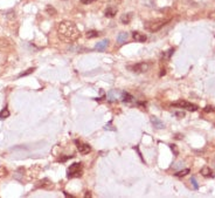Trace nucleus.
Wrapping results in <instances>:
<instances>
[{
  "label": "nucleus",
  "mask_w": 215,
  "mask_h": 198,
  "mask_svg": "<svg viewBox=\"0 0 215 198\" xmlns=\"http://www.w3.org/2000/svg\"><path fill=\"white\" fill-rule=\"evenodd\" d=\"M58 34L63 41H75L80 36V31L70 21H61L58 25Z\"/></svg>",
  "instance_id": "nucleus-1"
},
{
  "label": "nucleus",
  "mask_w": 215,
  "mask_h": 198,
  "mask_svg": "<svg viewBox=\"0 0 215 198\" xmlns=\"http://www.w3.org/2000/svg\"><path fill=\"white\" fill-rule=\"evenodd\" d=\"M170 20L167 19H154V20H151V21H147L146 24H145V28L147 29V31H150V32H158L159 29H161L165 26V25L167 24Z\"/></svg>",
  "instance_id": "nucleus-2"
},
{
  "label": "nucleus",
  "mask_w": 215,
  "mask_h": 198,
  "mask_svg": "<svg viewBox=\"0 0 215 198\" xmlns=\"http://www.w3.org/2000/svg\"><path fill=\"white\" fill-rule=\"evenodd\" d=\"M82 169L83 165L82 163H74L72 164L67 170V177L68 178H74V177H80L82 175Z\"/></svg>",
  "instance_id": "nucleus-3"
},
{
  "label": "nucleus",
  "mask_w": 215,
  "mask_h": 198,
  "mask_svg": "<svg viewBox=\"0 0 215 198\" xmlns=\"http://www.w3.org/2000/svg\"><path fill=\"white\" fill-rule=\"evenodd\" d=\"M172 107L184 108V109L189 110V111H196V110H198V106H196V104H194V103H191V102H188V101H182V100L172 103Z\"/></svg>",
  "instance_id": "nucleus-4"
},
{
  "label": "nucleus",
  "mask_w": 215,
  "mask_h": 198,
  "mask_svg": "<svg viewBox=\"0 0 215 198\" xmlns=\"http://www.w3.org/2000/svg\"><path fill=\"white\" fill-rule=\"evenodd\" d=\"M128 68L133 73H145L147 72V69L150 68V65L146 62H139L136 63V65H132V66H129Z\"/></svg>",
  "instance_id": "nucleus-5"
},
{
  "label": "nucleus",
  "mask_w": 215,
  "mask_h": 198,
  "mask_svg": "<svg viewBox=\"0 0 215 198\" xmlns=\"http://www.w3.org/2000/svg\"><path fill=\"white\" fill-rule=\"evenodd\" d=\"M75 143H76V147H77V150L80 151V154L82 155H86L89 154L91 151V147L88 143H84V142H81V141L76 140L75 141Z\"/></svg>",
  "instance_id": "nucleus-6"
},
{
  "label": "nucleus",
  "mask_w": 215,
  "mask_h": 198,
  "mask_svg": "<svg viewBox=\"0 0 215 198\" xmlns=\"http://www.w3.org/2000/svg\"><path fill=\"white\" fill-rule=\"evenodd\" d=\"M122 96V92L117 90V89H114V90H110L108 93V100L109 101H115L117 99H119Z\"/></svg>",
  "instance_id": "nucleus-7"
},
{
  "label": "nucleus",
  "mask_w": 215,
  "mask_h": 198,
  "mask_svg": "<svg viewBox=\"0 0 215 198\" xmlns=\"http://www.w3.org/2000/svg\"><path fill=\"white\" fill-rule=\"evenodd\" d=\"M132 38L137 41V42H145L147 36L145 35L144 33H140V32H133L132 33Z\"/></svg>",
  "instance_id": "nucleus-8"
},
{
  "label": "nucleus",
  "mask_w": 215,
  "mask_h": 198,
  "mask_svg": "<svg viewBox=\"0 0 215 198\" xmlns=\"http://www.w3.org/2000/svg\"><path fill=\"white\" fill-rule=\"evenodd\" d=\"M104 14H105V17H108V18H114V17L117 14V8L114 7V6H110V7H108V8L105 10Z\"/></svg>",
  "instance_id": "nucleus-9"
},
{
  "label": "nucleus",
  "mask_w": 215,
  "mask_h": 198,
  "mask_svg": "<svg viewBox=\"0 0 215 198\" xmlns=\"http://www.w3.org/2000/svg\"><path fill=\"white\" fill-rule=\"evenodd\" d=\"M151 122H152V124L154 126V128H157V129H163L164 127V123L158 117H156V116H152L151 117Z\"/></svg>",
  "instance_id": "nucleus-10"
},
{
  "label": "nucleus",
  "mask_w": 215,
  "mask_h": 198,
  "mask_svg": "<svg viewBox=\"0 0 215 198\" xmlns=\"http://www.w3.org/2000/svg\"><path fill=\"white\" fill-rule=\"evenodd\" d=\"M109 45V40H103V41H100V42H97L95 46V49H97V51H104L105 48H106V46Z\"/></svg>",
  "instance_id": "nucleus-11"
},
{
  "label": "nucleus",
  "mask_w": 215,
  "mask_h": 198,
  "mask_svg": "<svg viewBox=\"0 0 215 198\" xmlns=\"http://www.w3.org/2000/svg\"><path fill=\"white\" fill-rule=\"evenodd\" d=\"M128 39H129V34L125 33V32H122V33L118 34V36H117V41H118L119 44H124V42H126Z\"/></svg>",
  "instance_id": "nucleus-12"
},
{
  "label": "nucleus",
  "mask_w": 215,
  "mask_h": 198,
  "mask_svg": "<svg viewBox=\"0 0 215 198\" xmlns=\"http://www.w3.org/2000/svg\"><path fill=\"white\" fill-rule=\"evenodd\" d=\"M201 174H202V176H205V177H214L213 171H212V169L208 168V167L202 168V169H201Z\"/></svg>",
  "instance_id": "nucleus-13"
},
{
  "label": "nucleus",
  "mask_w": 215,
  "mask_h": 198,
  "mask_svg": "<svg viewBox=\"0 0 215 198\" xmlns=\"http://www.w3.org/2000/svg\"><path fill=\"white\" fill-rule=\"evenodd\" d=\"M120 99H122V101L126 102V103L133 101V96H132L131 94H129V93H122V96H120Z\"/></svg>",
  "instance_id": "nucleus-14"
},
{
  "label": "nucleus",
  "mask_w": 215,
  "mask_h": 198,
  "mask_svg": "<svg viewBox=\"0 0 215 198\" xmlns=\"http://www.w3.org/2000/svg\"><path fill=\"white\" fill-rule=\"evenodd\" d=\"M131 19H132V14H131V13H125V14H123L122 17H120V21L125 25L130 24Z\"/></svg>",
  "instance_id": "nucleus-15"
},
{
  "label": "nucleus",
  "mask_w": 215,
  "mask_h": 198,
  "mask_svg": "<svg viewBox=\"0 0 215 198\" xmlns=\"http://www.w3.org/2000/svg\"><path fill=\"white\" fill-rule=\"evenodd\" d=\"M98 35H100V33H98L97 31H88V32H86V38H89V39L96 38V36H98Z\"/></svg>",
  "instance_id": "nucleus-16"
},
{
  "label": "nucleus",
  "mask_w": 215,
  "mask_h": 198,
  "mask_svg": "<svg viewBox=\"0 0 215 198\" xmlns=\"http://www.w3.org/2000/svg\"><path fill=\"white\" fill-rule=\"evenodd\" d=\"M8 116H10V111H8L7 108H4L2 110L0 111V118H6Z\"/></svg>",
  "instance_id": "nucleus-17"
},
{
  "label": "nucleus",
  "mask_w": 215,
  "mask_h": 198,
  "mask_svg": "<svg viewBox=\"0 0 215 198\" xmlns=\"http://www.w3.org/2000/svg\"><path fill=\"white\" fill-rule=\"evenodd\" d=\"M187 174H189V169H184L181 170V171H178L177 174H174L177 177H184V176H186Z\"/></svg>",
  "instance_id": "nucleus-18"
},
{
  "label": "nucleus",
  "mask_w": 215,
  "mask_h": 198,
  "mask_svg": "<svg viewBox=\"0 0 215 198\" xmlns=\"http://www.w3.org/2000/svg\"><path fill=\"white\" fill-rule=\"evenodd\" d=\"M35 70V68H28L26 72H24V73H21V74H19V77H22V76H27V75H29V74H32V73Z\"/></svg>",
  "instance_id": "nucleus-19"
},
{
  "label": "nucleus",
  "mask_w": 215,
  "mask_h": 198,
  "mask_svg": "<svg viewBox=\"0 0 215 198\" xmlns=\"http://www.w3.org/2000/svg\"><path fill=\"white\" fill-rule=\"evenodd\" d=\"M46 12H47L49 15H55V14H56V10H55L54 7H52V6H47Z\"/></svg>",
  "instance_id": "nucleus-20"
},
{
  "label": "nucleus",
  "mask_w": 215,
  "mask_h": 198,
  "mask_svg": "<svg viewBox=\"0 0 215 198\" xmlns=\"http://www.w3.org/2000/svg\"><path fill=\"white\" fill-rule=\"evenodd\" d=\"M203 111H205V113H215V108L212 106H207L205 109H203Z\"/></svg>",
  "instance_id": "nucleus-21"
},
{
  "label": "nucleus",
  "mask_w": 215,
  "mask_h": 198,
  "mask_svg": "<svg viewBox=\"0 0 215 198\" xmlns=\"http://www.w3.org/2000/svg\"><path fill=\"white\" fill-rule=\"evenodd\" d=\"M170 148L172 149V151L174 152V155H175V156H177V155H179V150H178L177 145H175V144H170Z\"/></svg>",
  "instance_id": "nucleus-22"
},
{
  "label": "nucleus",
  "mask_w": 215,
  "mask_h": 198,
  "mask_svg": "<svg viewBox=\"0 0 215 198\" xmlns=\"http://www.w3.org/2000/svg\"><path fill=\"white\" fill-rule=\"evenodd\" d=\"M7 169H6L5 167H0V176H6L7 175Z\"/></svg>",
  "instance_id": "nucleus-23"
},
{
  "label": "nucleus",
  "mask_w": 215,
  "mask_h": 198,
  "mask_svg": "<svg viewBox=\"0 0 215 198\" xmlns=\"http://www.w3.org/2000/svg\"><path fill=\"white\" fill-rule=\"evenodd\" d=\"M191 183L193 184V186H194V189H195V190H198V189H199V185H198V182H196V179L194 178V177H192V179H191Z\"/></svg>",
  "instance_id": "nucleus-24"
},
{
  "label": "nucleus",
  "mask_w": 215,
  "mask_h": 198,
  "mask_svg": "<svg viewBox=\"0 0 215 198\" xmlns=\"http://www.w3.org/2000/svg\"><path fill=\"white\" fill-rule=\"evenodd\" d=\"M173 53H174V48H171V49H170V51H167V53H166V54H164L163 56H166V58L170 59V58H171V55H172Z\"/></svg>",
  "instance_id": "nucleus-25"
},
{
  "label": "nucleus",
  "mask_w": 215,
  "mask_h": 198,
  "mask_svg": "<svg viewBox=\"0 0 215 198\" xmlns=\"http://www.w3.org/2000/svg\"><path fill=\"white\" fill-rule=\"evenodd\" d=\"M175 116H178V117L181 118V117L185 116V113H184V111H177V113H175Z\"/></svg>",
  "instance_id": "nucleus-26"
},
{
  "label": "nucleus",
  "mask_w": 215,
  "mask_h": 198,
  "mask_svg": "<svg viewBox=\"0 0 215 198\" xmlns=\"http://www.w3.org/2000/svg\"><path fill=\"white\" fill-rule=\"evenodd\" d=\"M108 129H109V130H116L115 128H112V124H111V123H109V124L105 126V130H108Z\"/></svg>",
  "instance_id": "nucleus-27"
},
{
  "label": "nucleus",
  "mask_w": 215,
  "mask_h": 198,
  "mask_svg": "<svg viewBox=\"0 0 215 198\" xmlns=\"http://www.w3.org/2000/svg\"><path fill=\"white\" fill-rule=\"evenodd\" d=\"M94 1H96V0H81V2H83V4H90Z\"/></svg>",
  "instance_id": "nucleus-28"
},
{
  "label": "nucleus",
  "mask_w": 215,
  "mask_h": 198,
  "mask_svg": "<svg viewBox=\"0 0 215 198\" xmlns=\"http://www.w3.org/2000/svg\"><path fill=\"white\" fill-rule=\"evenodd\" d=\"M166 74V70H165V68L164 69H161V72H160V74H159V76H163V75H165Z\"/></svg>",
  "instance_id": "nucleus-29"
},
{
  "label": "nucleus",
  "mask_w": 215,
  "mask_h": 198,
  "mask_svg": "<svg viewBox=\"0 0 215 198\" xmlns=\"http://www.w3.org/2000/svg\"><path fill=\"white\" fill-rule=\"evenodd\" d=\"M86 197H91V193H90V192L86 193Z\"/></svg>",
  "instance_id": "nucleus-30"
}]
</instances>
